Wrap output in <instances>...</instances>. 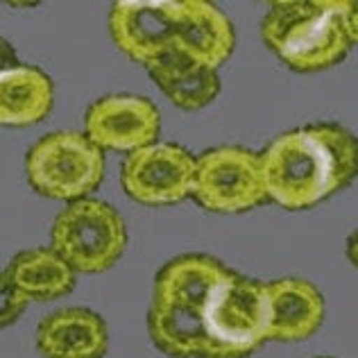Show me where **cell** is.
Masks as SVG:
<instances>
[{
    "label": "cell",
    "instance_id": "8",
    "mask_svg": "<svg viewBox=\"0 0 358 358\" xmlns=\"http://www.w3.org/2000/svg\"><path fill=\"white\" fill-rule=\"evenodd\" d=\"M195 159L175 143H152L129 152L120 168L125 193L141 204L164 206L186 200L193 191Z\"/></svg>",
    "mask_w": 358,
    "mask_h": 358
},
{
    "label": "cell",
    "instance_id": "17",
    "mask_svg": "<svg viewBox=\"0 0 358 358\" xmlns=\"http://www.w3.org/2000/svg\"><path fill=\"white\" fill-rule=\"evenodd\" d=\"M27 306V299L18 293L7 272H0V329L16 322Z\"/></svg>",
    "mask_w": 358,
    "mask_h": 358
},
{
    "label": "cell",
    "instance_id": "16",
    "mask_svg": "<svg viewBox=\"0 0 358 358\" xmlns=\"http://www.w3.org/2000/svg\"><path fill=\"white\" fill-rule=\"evenodd\" d=\"M5 272L27 301L57 299L75 288V272L52 250H27L16 254Z\"/></svg>",
    "mask_w": 358,
    "mask_h": 358
},
{
    "label": "cell",
    "instance_id": "2",
    "mask_svg": "<svg viewBox=\"0 0 358 358\" xmlns=\"http://www.w3.org/2000/svg\"><path fill=\"white\" fill-rule=\"evenodd\" d=\"M229 272L204 254L173 259L159 270L150 304L148 329L152 343L177 358H227L204 327V306Z\"/></svg>",
    "mask_w": 358,
    "mask_h": 358
},
{
    "label": "cell",
    "instance_id": "14",
    "mask_svg": "<svg viewBox=\"0 0 358 358\" xmlns=\"http://www.w3.org/2000/svg\"><path fill=\"white\" fill-rule=\"evenodd\" d=\"M52 82L34 66H12L0 71V125L27 127L50 114Z\"/></svg>",
    "mask_w": 358,
    "mask_h": 358
},
{
    "label": "cell",
    "instance_id": "1",
    "mask_svg": "<svg viewBox=\"0 0 358 358\" xmlns=\"http://www.w3.org/2000/svg\"><path fill=\"white\" fill-rule=\"evenodd\" d=\"M266 197L290 211L308 209L352 182L356 141L338 125H310L277 136L263 150Z\"/></svg>",
    "mask_w": 358,
    "mask_h": 358
},
{
    "label": "cell",
    "instance_id": "6",
    "mask_svg": "<svg viewBox=\"0 0 358 358\" xmlns=\"http://www.w3.org/2000/svg\"><path fill=\"white\" fill-rule=\"evenodd\" d=\"M204 327L227 358H248L268 341L266 284L229 272L206 301Z\"/></svg>",
    "mask_w": 358,
    "mask_h": 358
},
{
    "label": "cell",
    "instance_id": "5",
    "mask_svg": "<svg viewBox=\"0 0 358 358\" xmlns=\"http://www.w3.org/2000/svg\"><path fill=\"white\" fill-rule=\"evenodd\" d=\"M127 243L120 213L100 200L69 204L52 224V252L73 272H105L120 259Z\"/></svg>",
    "mask_w": 358,
    "mask_h": 358
},
{
    "label": "cell",
    "instance_id": "9",
    "mask_svg": "<svg viewBox=\"0 0 358 358\" xmlns=\"http://www.w3.org/2000/svg\"><path fill=\"white\" fill-rule=\"evenodd\" d=\"M182 0L171 3H116L111 7V39L129 59L152 64L175 48Z\"/></svg>",
    "mask_w": 358,
    "mask_h": 358
},
{
    "label": "cell",
    "instance_id": "12",
    "mask_svg": "<svg viewBox=\"0 0 358 358\" xmlns=\"http://www.w3.org/2000/svg\"><path fill=\"white\" fill-rule=\"evenodd\" d=\"M234 27L213 3L206 0H182V21L177 27L175 48L188 59L218 69L234 52Z\"/></svg>",
    "mask_w": 358,
    "mask_h": 358
},
{
    "label": "cell",
    "instance_id": "10",
    "mask_svg": "<svg viewBox=\"0 0 358 358\" xmlns=\"http://www.w3.org/2000/svg\"><path fill=\"white\" fill-rule=\"evenodd\" d=\"M84 127V136L96 148L134 152L155 143L162 129V116L148 98L107 96L89 107Z\"/></svg>",
    "mask_w": 358,
    "mask_h": 358
},
{
    "label": "cell",
    "instance_id": "13",
    "mask_svg": "<svg viewBox=\"0 0 358 358\" xmlns=\"http://www.w3.org/2000/svg\"><path fill=\"white\" fill-rule=\"evenodd\" d=\"M36 345L43 358H102L107 352V327L87 308L55 310L39 324Z\"/></svg>",
    "mask_w": 358,
    "mask_h": 358
},
{
    "label": "cell",
    "instance_id": "11",
    "mask_svg": "<svg viewBox=\"0 0 358 358\" xmlns=\"http://www.w3.org/2000/svg\"><path fill=\"white\" fill-rule=\"evenodd\" d=\"M268 341L295 343L313 336L324 317V299L304 279H279L266 284Z\"/></svg>",
    "mask_w": 358,
    "mask_h": 358
},
{
    "label": "cell",
    "instance_id": "7",
    "mask_svg": "<svg viewBox=\"0 0 358 358\" xmlns=\"http://www.w3.org/2000/svg\"><path fill=\"white\" fill-rule=\"evenodd\" d=\"M191 195L215 213H241L266 202L259 155L238 145L213 148L195 159Z\"/></svg>",
    "mask_w": 358,
    "mask_h": 358
},
{
    "label": "cell",
    "instance_id": "4",
    "mask_svg": "<svg viewBox=\"0 0 358 358\" xmlns=\"http://www.w3.org/2000/svg\"><path fill=\"white\" fill-rule=\"evenodd\" d=\"M27 179L52 200H84L105 177V155L80 131H52L30 148Z\"/></svg>",
    "mask_w": 358,
    "mask_h": 358
},
{
    "label": "cell",
    "instance_id": "15",
    "mask_svg": "<svg viewBox=\"0 0 358 358\" xmlns=\"http://www.w3.org/2000/svg\"><path fill=\"white\" fill-rule=\"evenodd\" d=\"M148 71L171 102L186 111L206 107L220 91L218 73L188 59L177 50L166 52L164 57L148 64Z\"/></svg>",
    "mask_w": 358,
    "mask_h": 358
},
{
    "label": "cell",
    "instance_id": "3",
    "mask_svg": "<svg viewBox=\"0 0 358 358\" xmlns=\"http://www.w3.org/2000/svg\"><path fill=\"white\" fill-rule=\"evenodd\" d=\"M354 3L284 0L272 3L261 34L286 66L299 73L338 64L356 43Z\"/></svg>",
    "mask_w": 358,
    "mask_h": 358
},
{
    "label": "cell",
    "instance_id": "18",
    "mask_svg": "<svg viewBox=\"0 0 358 358\" xmlns=\"http://www.w3.org/2000/svg\"><path fill=\"white\" fill-rule=\"evenodd\" d=\"M322 358H329V356H322Z\"/></svg>",
    "mask_w": 358,
    "mask_h": 358
}]
</instances>
